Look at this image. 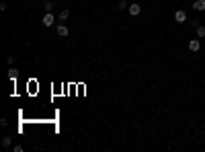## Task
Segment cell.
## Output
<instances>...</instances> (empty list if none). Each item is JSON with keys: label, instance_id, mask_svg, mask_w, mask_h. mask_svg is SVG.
Returning <instances> with one entry per match:
<instances>
[{"label": "cell", "instance_id": "14", "mask_svg": "<svg viewBox=\"0 0 205 152\" xmlns=\"http://www.w3.org/2000/svg\"><path fill=\"white\" fill-rule=\"evenodd\" d=\"M12 150H14V152H23V146H21V144H17V146H14Z\"/></svg>", "mask_w": 205, "mask_h": 152}, {"label": "cell", "instance_id": "2", "mask_svg": "<svg viewBox=\"0 0 205 152\" xmlns=\"http://www.w3.org/2000/svg\"><path fill=\"white\" fill-rule=\"evenodd\" d=\"M127 11H129L131 17H137V14L142 12V4H129V8H127Z\"/></svg>", "mask_w": 205, "mask_h": 152}, {"label": "cell", "instance_id": "4", "mask_svg": "<svg viewBox=\"0 0 205 152\" xmlns=\"http://www.w3.org/2000/svg\"><path fill=\"white\" fill-rule=\"evenodd\" d=\"M56 31H57V35H60V37H68V33H70L66 25H57V29H56Z\"/></svg>", "mask_w": 205, "mask_h": 152}, {"label": "cell", "instance_id": "12", "mask_svg": "<svg viewBox=\"0 0 205 152\" xmlns=\"http://www.w3.org/2000/svg\"><path fill=\"white\" fill-rule=\"evenodd\" d=\"M8 76L14 80V78H17V70H14V68H11V70H8Z\"/></svg>", "mask_w": 205, "mask_h": 152}, {"label": "cell", "instance_id": "7", "mask_svg": "<svg viewBox=\"0 0 205 152\" xmlns=\"http://www.w3.org/2000/svg\"><path fill=\"white\" fill-rule=\"evenodd\" d=\"M54 6H56V4H54L51 0H45V2H43V8H45V12H51V11H54Z\"/></svg>", "mask_w": 205, "mask_h": 152}, {"label": "cell", "instance_id": "9", "mask_svg": "<svg viewBox=\"0 0 205 152\" xmlns=\"http://www.w3.org/2000/svg\"><path fill=\"white\" fill-rule=\"evenodd\" d=\"M117 8H119V11H125V8H129V4H127V0H119V4H117Z\"/></svg>", "mask_w": 205, "mask_h": 152}, {"label": "cell", "instance_id": "6", "mask_svg": "<svg viewBox=\"0 0 205 152\" xmlns=\"http://www.w3.org/2000/svg\"><path fill=\"white\" fill-rule=\"evenodd\" d=\"M193 8H195V11H199V12L205 11V0H195V2H193Z\"/></svg>", "mask_w": 205, "mask_h": 152}, {"label": "cell", "instance_id": "8", "mask_svg": "<svg viewBox=\"0 0 205 152\" xmlns=\"http://www.w3.org/2000/svg\"><path fill=\"white\" fill-rule=\"evenodd\" d=\"M11 144H12L11 136H4V138H2V146H4V148H11Z\"/></svg>", "mask_w": 205, "mask_h": 152}, {"label": "cell", "instance_id": "10", "mask_svg": "<svg viewBox=\"0 0 205 152\" xmlns=\"http://www.w3.org/2000/svg\"><path fill=\"white\" fill-rule=\"evenodd\" d=\"M68 17H70V11H68V8H64V11L60 12V21H66Z\"/></svg>", "mask_w": 205, "mask_h": 152}, {"label": "cell", "instance_id": "13", "mask_svg": "<svg viewBox=\"0 0 205 152\" xmlns=\"http://www.w3.org/2000/svg\"><path fill=\"white\" fill-rule=\"evenodd\" d=\"M6 62H8V66H12V64H14V56H8V58H6Z\"/></svg>", "mask_w": 205, "mask_h": 152}, {"label": "cell", "instance_id": "5", "mask_svg": "<svg viewBox=\"0 0 205 152\" xmlns=\"http://www.w3.org/2000/svg\"><path fill=\"white\" fill-rule=\"evenodd\" d=\"M199 47H201L199 39H191V41H189V49H191V51H199Z\"/></svg>", "mask_w": 205, "mask_h": 152}, {"label": "cell", "instance_id": "11", "mask_svg": "<svg viewBox=\"0 0 205 152\" xmlns=\"http://www.w3.org/2000/svg\"><path fill=\"white\" fill-rule=\"evenodd\" d=\"M197 37H205V27H197Z\"/></svg>", "mask_w": 205, "mask_h": 152}, {"label": "cell", "instance_id": "1", "mask_svg": "<svg viewBox=\"0 0 205 152\" xmlns=\"http://www.w3.org/2000/svg\"><path fill=\"white\" fill-rule=\"evenodd\" d=\"M54 23H56V17H54L51 12H45V14H43V25H45V27H51Z\"/></svg>", "mask_w": 205, "mask_h": 152}, {"label": "cell", "instance_id": "3", "mask_svg": "<svg viewBox=\"0 0 205 152\" xmlns=\"http://www.w3.org/2000/svg\"><path fill=\"white\" fill-rule=\"evenodd\" d=\"M174 21H176V23H185V21H187V12L185 11H176L174 12Z\"/></svg>", "mask_w": 205, "mask_h": 152}]
</instances>
